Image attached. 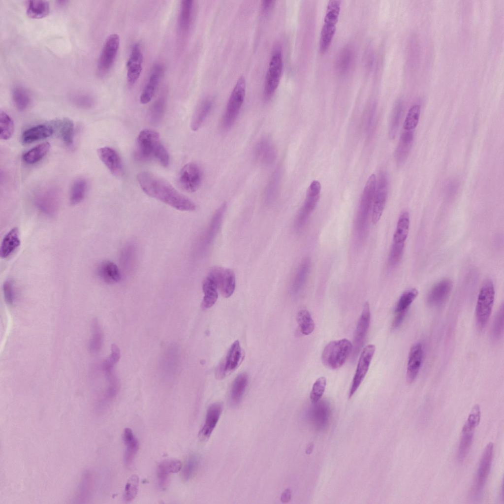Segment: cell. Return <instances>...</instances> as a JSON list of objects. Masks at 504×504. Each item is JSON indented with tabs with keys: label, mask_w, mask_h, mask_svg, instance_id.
I'll return each instance as SVG.
<instances>
[{
	"label": "cell",
	"mask_w": 504,
	"mask_h": 504,
	"mask_svg": "<svg viewBox=\"0 0 504 504\" xmlns=\"http://www.w3.org/2000/svg\"><path fill=\"white\" fill-rule=\"evenodd\" d=\"M137 179L143 191L148 196L182 211H192L195 204L178 191L171 184L153 173H139Z\"/></svg>",
	"instance_id": "cell-1"
},
{
	"label": "cell",
	"mask_w": 504,
	"mask_h": 504,
	"mask_svg": "<svg viewBox=\"0 0 504 504\" xmlns=\"http://www.w3.org/2000/svg\"><path fill=\"white\" fill-rule=\"evenodd\" d=\"M163 146L157 132L150 129H143L139 132L136 139L134 157L141 161L156 159L158 151Z\"/></svg>",
	"instance_id": "cell-2"
},
{
	"label": "cell",
	"mask_w": 504,
	"mask_h": 504,
	"mask_svg": "<svg viewBox=\"0 0 504 504\" xmlns=\"http://www.w3.org/2000/svg\"><path fill=\"white\" fill-rule=\"evenodd\" d=\"M352 350L351 343L346 339L333 341L324 347L322 353L323 363L333 370L341 367Z\"/></svg>",
	"instance_id": "cell-3"
},
{
	"label": "cell",
	"mask_w": 504,
	"mask_h": 504,
	"mask_svg": "<svg viewBox=\"0 0 504 504\" xmlns=\"http://www.w3.org/2000/svg\"><path fill=\"white\" fill-rule=\"evenodd\" d=\"M495 299V289L490 280H486L479 291L475 309L476 325L481 331L486 326L490 316Z\"/></svg>",
	"instance_id": "cell-4"
},
{
	"label": "cell",
	"mask_w": 504,
	"mask_h": 504,
	"mask_svg": "<svg viewBox=\"0 0 504 504\" xmlns=\"http://www.w3.org/2000/svg\"><path fill=\"white\" fill-rule=\"evenodd\" d=\"M246 80L241 76L232 90L226 105L222 119V126L225 129L234 123L243 103L246 94Z\"/></svg>",
	"instance_id": "cell-5"
},
{
	"label": "cell",
	"mask_w": 504,
	"mask_h": 504,
	"mask_svg": "<svg viewBox=\"0 0 504 504\" xmlns=\"http://www.w3.org/2000/svg\"><path fill=\"white\" fill-rule=\"evenodd\" d=\"M493 451L494 444L490 442L484 449L471 490V498L474 501L479 500L482 495L485 484L491 470Z\"/></svg>",
	"instance_id": "cell-6"
},
{
	"label": "cell",
	"mask_w": 504,
	"mask_h": 504,
	"mask_svg": "<svg viewBox=\"0 0 504 504\" xmlns=\"http://www.w3.org/2000/svg\"><path fill=\"white\" fill-rule=\"evenodd\" d=\"M283 65L282 51L276 48L271 56L265 80L264 96L266 99L271 97L279 85Z\"/></svg>",
	"instance_id": "cell-7"
},
{
	"label": "cell",
	"mask_w": 504,
	"mask_h": 504,
	"mask_svg": "<svg viewBox=\"0 0 504 504\" xmlns=\"http://www.w3.org/2000/svg\"><path fill=\"white\" fill-rule=\"evenodd\" d=\"M120 37L118 34H110L102 47L97 65V73L100 77L106 75L115 61L119 46Z\"/></svg>",
	"instance_id": "cell-8"
},
{
	"label": "cell",
	"mask_w": 504,
	"mask_h": 504,
	"mask_svg": "<svg viewBox=\"0 0 504 504\" xmlns=\"http://www.w3.org/2000/svg\"><path fill=\"white\" fill-rule=\"evenodd\" d=\"M320 191V183L317 180L313 181L307 189L304 203L297 216L295 221V226L297 229H300L306 223L310 214L317 205Z\"/></svg>",
	"instance_id": "cell-9"
},
{
	"label": "cell",
	"mask_w": 504,
	"mask_h": 504,
	"mask_svg": "<svg viewBox=\"0 0 504 504\" xmlns=\"http://www.w3.org/2000/svg\"><path fill=\"white\" fill-rule=\"evenodd\" d=\"M202 173L199 166L193 162L185 165L181 169L178 178L180 187L188 192H193L200 187Z\"/></svg>",
	"instance_id": "cell-10"
},
{
	"label": "cell",
	"mask_w": 504,
	"mask_h": 504,
	"mask_svg": "<svg viewBox=\"0 0 504 504\" xmlns=\"http://www.w3.org/2000/svg\"><path fill=\"white\" fill-rule=\"evenodd\" d=\"M376 350L374 345L366 346L362 350L350 386L349 397L351 398L357 391L367 373Z\"/></svg>",
	"instance_id": "cell-11"
},
{
	"label": "cell",
	"mask_w": 504,
	"mask_h": 504,
	"mask_svg": "<svg viewBox=\"0 0 504 504\" xmlns=\"http://www.w3.org/2000/svg\"><path fill=\"white\" fill-rule=\"evenodd\" d=\"M220 268L216 267L212 268L203 282L202 289L204 297L202 307L204 309H208L212 307L218 299Z\"/></svg>",
	"instance_id": "cell-12"
},
{
	"label": "cell",
	"mask_w": 504,
	"mask_h": 504,
	"mask_svg": "<svg viewBox=\"0 0 504 504\" xmlns=\"http://www.w3.org/2000/svg\"><path fill=\"white\" fill-rule=\"evenodd\" d=\"M388 194L387 181L385 175L381 172L378 176L372 207V222L377 224L383 213Z\"/></svg>",
	"instance_id": "cell-13"
},
{
	"label": "cell",
	"mask_w": 504,
	"mask_h": 504,
	"mask_svg": "<svg viewBox=\"0 0 504 504\" xmlns=\"http://www.w3.org/2000/svg\"><path fill=\"white\" fill-rule=\"evenodd\" d=\"M371 320V312L369 303H364L361 314L356 326L354 335L352 350L353 357L358 354L367 335Z\"/></svg>",
	"instance_id": "cell-14"
},
{
	"label": "cell",
	"mask_w": 504,
	"mask_h": 504,
	"mask_svg": "<svg viewBox=\"0 0 504 504\" xmlns=\"http://www.w3.org/2000/svg\"><path fill=\"white\" fill-rule=\"evenodd\" d=\"M143 54L140 45L134 44L126 63L127 79L129 85H133L138 79L142 70Z\"/></svg>",
	"instance_id": "cell-15"
},
{
	"label": "cell",
	"mask_w": 504,
	"mask_h": 504,
	"mask_svg": "<svg viewBox=\"0 0 504 504\" xmlns=\"http://www.w3.org/2000/svg\"><path fill=\"white\" fill-rule=\"evenodd\" d=\"M424 354V348L421 344L416 343L411 347L406 374V379L409 383H412L416 378L422 364Z\"/></svg>",
	"instance_id": "cell-16"
},
{
	"label": "cell",
	"mask_w": 504,
	"mask_h": 504,
	"mask_svg": "<svg viewBox=\"0 0 504 504\" xmlns=\"http://www.w3.org/2000/svg\"><path fill=\"white\" fill-rule=\"evenodd\" d=\"M98 156L110 172L116 177L122 176L124 172L123 162L118 153L113 148L104 147L97 151Z\"/></svg>",
	"instance_id": "cell-17"
},
{
	"label": "cell",
	"mask_w": 504,
	"mask_h": 504,
	"mask_svg": "<svg viewBox=\"0 0 504 504\" xmlns=\"http://www.w3.org/2000/svg\"><path fill=\"white\" fill-rule=\"evenodd\" d=\"M35 203L42 212L48 215H52L58 209V192L54 189L42 190L36 196Z\"/></svg>",
	"instance_id": "cell-18"
},
{
	"label": "cell",
	"mask_w": 504,
	"mask_h": 504,
	"mask_svg": "<svg viewBox=\"0 0 504 504\" xmlns=\"http://www.w3.org/2000/svg\"><path fill=\"white\" fill-rule=\"evenodd\" d=\"M163 71V67L161 64L156 63L153 66L148 82L140 96L141 103L145 104L151 100L157 90Z\"/></svg>",
	"instance_id": "cell-19"
},
{
	"label": "cell",
	"mask_w": 504,
	"mask_h": 504,
	"mask_svg": "<svg viewBox=\"0 0 504 504\" xmlns=\"http://www.w3.org/2000/svg\"><path fill=\"white\" fill-rule=\"evenodd\" d=\"M222 410V406L220 402L211 404L208 408L204 423L199 432V438L203 441L210 437L220 419Z\"/></svg>",
	"instance_id": "cell-20"
},
{
	"label": "cell",
	"mask_w": 504,
	"mask_h": 504,
	"mask_svg": "<svg viewBox=\"0 0 504 504\" xmlns=\"http://www.w3.org/2000/svg\"><path fill=\"white\" fill-rule=\"evenodd\" d=\"M182 467L181 462L175 459H166L161 461L158 466L157 476L158 483L161 489L166 488L169 475L178 472Z\"/></svg>",
	"instance_id": "cell-21"
},
{
	"label": "cell",
	"mask_w": 504,
	"mask_h": 504,
	"mask_svg": "<svg viewBox=\"0 0 504 504\" xmlns=\"http://www.w3.org/2000/svg\"><path fill=\"white\" fill-rule=\"evenodd\" d=\"M376 189V178L372 174L368 179L364 188L359 208L360 219H366L373 205Z\"/></svg>",
	"instance_id": "cell-22"
},
{
	"label": "cell",
	"mask_w": 504,
	"mask_h": 504,
	"mask_svg": "<svg viewBox=\"0 0 504 504\" xmlns=\"http://www.w3.org/2000/svg\"><path fill=\"white\" fill-rule=\"evenodd\" d=\"M452 287V282L448 279L442 280L436 284L427 296V302L432 306L442 304L447 298Z\"/></svg>",
	"instance_id": "cell-23"
},
{
	"label": "cell",
	"mask_w": 504,
	"mask_h": 504,
	"mask_svg": "<svg viewBox=\"0 0 504 504\" xmlns=\"http://www.w3.org/2000/svg\"><path fill=\"white\" fill-rule=\"evenodd\" d=\"M476 427L475 424L466 421L463 427L457 455V459L460 462L464 460L469 452Z\"/></svg>",
	"instance_id": "cell-24"
},
{
	"label": "cell",
	"mask_w": 504,
	"mask_h": 504,
	"mask_svg": "<svg viewBox=\"0 0 504 504\" xmlns=\"http://www.w3.org/2000/svg\"><path fill=\"white\" fill-rule=\"evenodd\" d=\"M413 141V133L406 130L401 134L395 152V159L399 166L402 165L406 160Z\"/></svg>",
	"instance_id": "cell-25"
},
{
	"label": "cell",
	"mask_w": 504,
	"mask_h": 504,
	"mask_svg": "<svg viewBox=\"0 0 504 504\" xmlns=\"http://www.w3.org/2000/svg\"><path fill=\"white\" fill-rule=\"evenodd\" d=\"M54 131V126L49 125H39L26 130L21 139L24 144H29L40 139L47 138Z\"/></svg>",
	"instance_id": "cell-26"
},
{
	"label": "cell",
	"mask_w": 504,
	"mask_h": 504,
	"mask_svg": "<svg viewBox=\"0 0 504 504\" xmlns=\"http://www.w3.org/2000/svg\"><path fill=\"white\" fill-rule=\"evenodd\" d=\"M97 272L99 277L107 284H115L121 279V274L118 267L109 260L101 262L98 265Z\"/></svg>",
	"instance_id": "cell-27"
},
{
	"label": "cell",
	"mask_w": 504,
	"mask_h": 504,
	"mask_svg": "<svg viewBox=\"0 0 504 504\" xmlns=\"http://www.w3.org/2000/svg\"><path fill=\"white\" fill-rule=\"evenodd\" d=\"M236 285L235 276L230 269L220 267L219 274V290L221 295L228 298L233 293Z\"/></svg>",
	"instance_id": "cell-28"
},
{
	"label": "cell",
	"mask_w": 504,
	"mask_h": 504,
	"mask_svg": "<svg viewBox=\"0 0 504 504\" xmlns=\"http://www.w3.org/2000/svg\"><path fill=\"white\" fill-rule=\"evenodd\" d=\"M123 439L126 446L124 462L126 466H129L134 460L138 450L139 442L129 428L125 429Z\"/></svg>",
	"instance_id": "cell-29"
},
{
	"label": "cell",
	"mask_w": 504,
	"mask_h": 504,
	"mask_svg": "<svg viewBox=\"0 0 504 504\" xmlns=\"http://www.w3.org/2000/svg\"><path fill=\"white\" fill-rule=\"evenodd\" d=\"M19 232L17 227L11 229L4 236L1 244L0 252L2 258L10 256L20 245Z\"/></svg>",
	"instance_id": "cell-30"
},
{
	"label": "cell",
	"mask_w": 504,
	"mask_h": 504,
	"mask_svg": "<svg viewBox=\"0 0 504 504\" xmlns=\"http://www.w3.org/2000/svg\"><path fill=\"white\" fill-rule=\"evenodd\" d=\"M328 406L324 402L319 403L312 410L311 419L317 429H324L328 423L331 413Z\"/></svg>",
	"instance_id": "cell-31"
},
{
	"label": "cell",
	"mask_w": 504,
	"mask_h": 504,
	"mask_svg": "<svg viewBox=\"0 0 504 504\" xmlns=\"http://www.w3.org/2000/svg\"><path fill=\"white\" fill-rule=\"evenodd\" d=\"M248 382L247 373L240 374L234 379L230 394V401L232 405L237 406L241 401Z\"/></svg>",
	"instance_id": "cell-32"
},
{
	"label": "cell",
	"mask_w": 504,
	"mask_h": 504,
	"mask_svg": "<svg viewBox=\"0 0 504 504\" xmlns=\"http://www.w3.org/2000/svg\"><path fill=\"white\" fill-rule=\"evenodd\" d=\"M55 122V126L58 134L64 143L67 146L72 145L74 138L73 122L68 118H65L58 120Z\"/></svg>",
	"instance_id": "cell-33"
},
{
	"label": "cell",
	"mask_w": 504,
	"mask_h": 504,
	"mask_svg": "<svg viewBox=\"0 0 504 504\" xmlns=\"http://www.w3.org/2000/svg\"><path fill=\"white\" fill-rule=\"evenodd\" d=\"M410 217L409 213L403 211L400 215L393 235V243L405 244L409 232Z\"/></svg>",
	"instance_id": "cell-34"
},
{
	"label": "cell",
	"mask_w": 504,
	"mask_h": 504,
	"mask_svg": "<svg viewBox=\"0 0 504 504\" xmlns=\"http://www.w3.org/2000/svg\"><path fill=\"white\" fill-rule=\"evenodd\" d=\"M242 356V349L238 340L231 346L224 361H223L226 373L236 369L240 363Z\"/></svg>",
	"instance_id": "cell-35"
},
{
	"label": "cell",
	"mask_w": 504,
	"mask_h": 504,
	"mask_svg": "<svg viewBox=\"0 0 504 504\" xmlns=\"http://www.w3.org/2000/svg\"><path fill=\"white\" fill-rule=\"evenodd\" d=\"M310 266L311 261L309 258H305L301 263L291 285V289L294 293L298 292L304 286L310 272Z\"/></svg>",
	"instance_id": "cell-36"
},
{
	"label": "cell",
	"mask_w": 504,
	"mask_h": 504,
	"mask_svg": "<svg viewBox=\"0 0 504 504\" xmlns=\"http://www.w3.org/2000/svg\"><path fill=\"white\" fill-rule=\"evenodd\" d=\"M212 105L210 99H206L199 105L191 119L190 127L192 130L196 131L199 128L210 113Z\"/></svg>",
	"instance_id": "cell-37"
},
{
	"label": "cell",
	"mask_w": 504,
	"mask_h": 504,
	"mask_svg": "<svg viewBox=\"0 0 504 504\" xmlns=\"http://www.w3.org/2000/svg\"><path fill=\"white\" fill-rule=\"evenodd\" d=\"M50 12V5L45 0H29L27 2L26 13L33 19H41L47 16Z\"/></svg>",
	"instance_id": "cell-38"
},
{
	"label": "cell",
	"mask_w": 504,
	"mask_h": 504,
	"mask_svg": "<svg viewBox=\"0 0 504 504\" xmlns=\"http://www.w3.org/2000/svg\"><path fill=\"white\" fill-rule=\"evenodd\" d=\"M354 53L350 47L344 48L338 54L335 60V67L340 73H346L352 65Z\"/></svg>",
	"instance_id": "cell-39"
},
{
	"label": "cell",
	"mask_w": 504,
	"mask_h": 504,
	"mask_svg": "<svg viewBox=\"0 0 504 504\" xmlns=\"http://www.w3.org/2000/svg\"><path fill=\"white\" fill-rule=\"evenodd\" d=\"M193 0H182L181 3L180 12L179 17V26L180 30L185 32L190 28L192 16Z\"/></svg>",
	"instance_id": "cell-40"
},
{
	"label": "cell",
	"mask_w": 504,
	"mask_h": 504,
	"mask_svg": "<svg viewBox=\"0 0 504 504\" xmlns=\"http://www.w3.org/2000/svg\"><path fill=\"white\" fill-rule=\"evenodd\" d=\"M50 144L48 142L42 143L27 151L23 156V159L28 164H33L40 161L49 152Z\"/></svg>",
	"instance_id": "cell-41"
},
{
	"label": "cell",
	"mask_w": 504,
	"mask_h": 504,
	"mask_svg": "<svg viewBox=\"0 0 504 504\" xmlns=\"http://www.w3.org/2000/svg\"><path fill=\"white\" fill-rule=\"evenodd\" d=\"M12 97L15 107L20 111L27 109L31 104L30 94L22 87L16 86L13 88L12 91Z\"/></svg>",
	"instance_id": "cell-42"
},
{
	"label": "cell",
	"mask_w": 504,
	"mask_h": 504,
	"mask_svg": "<svg viewBox=\"0 0 504 504\" xmlns=\"http://www.w3.org/2000/svg\"><path fill=\"white\" fill-rule=\"evenodd\" d=\"M87 189V182L83 178H79L73 183L69 194V201L72 205L80 203L84 198Z\"/></svg>",
	"instance_id": "cell-43"
},
{
	"label": "cell",
	"mask_w": 504,
	"mask_h": 504,
	"mask_svg": "<svg viewBox=\"0 0 504 504\" xmlns=\"http://www.w3.org/2000/svg\"><path fill=\"white\" fill-rule=\"evenodd\" d=\"M179 362L178 349L175 345H172L165 352L162 359L163 369L169 375L174 373Z\"/></svg>",
	"instance_id": "cell-44"
},
{
	"label": "cell",
	"mask_w": 504,
	"mask_h": 504,
	"mask_svg": "<svg viewBox=\"0 0 504 504\" xmlns=\"http://www.w3.org/2000/svg\"><path fill=\"white\" fill-rule=\"evenodd\" d=\"M418 290L411 288L405 291L400 296L395 308V314H406L410 306L418 295Z\"/></svg>",
	"instance_id": "cell-45"
},
{
	"label": "cell",
	"mask_w": 504,
	"mask_h": 504,
	"mask_svg": "<svg viewBox=\"0 0 504 504\" xmlns=\"http://www.w3.org/2000/svg\"><path fill=\"white\" fill-rule=\"evenodd\" d=\"M336 24L324 22L319 39V50L325 52L329 48L336 30Z\"/></svg>",
	"instance_id": "cell-46"
},
{
	"label": "cell",
	"mask_w": 504,
	"mask_h": 504,
	"mask_svg": "<svg viewBox=\"0 0 504 504\" xmlns=\"http://www.w3.org/2000/svg\"><path fill=\"white\" fill-rule=\"evenodd\" d=\"M256 153L258 158L267 164L272 162L276 157L274 148L266 139L259 142L256 148Z\"/></svg>",
	"instance_id": "cell-47"
},
{
	"label": "cell",
	"mask_w": 504,
	"mask_h": 504,
	"mask_svg": "<svg viewBox=\"0 0 504 504\" xmlns=\"http://www.w3.org/2000/svg\"><path fill=\"white\" fill-rule=\"evenodd\" d=\"M297 320L300 331L303 334L308 335L314 330L315 323L311 314L307 310H301L298 312Z\"/></svg>",
	"instance_id": "cell-48"
},
{
	"label": "cell",
	"mask_w": 504,
	"mask_h": 504,
	"mask_svg": "<svg viewBox=\"0 0 504 504\" xmlns=\"http://www.w3.org/2000/svg\"><path fill=\"white\" fill-rule=\"evenodd\" d=\"M165 106L166 98L163 95L159 97L153 103L149 111V120L152 124H158L162 120Z\"/></svg>",
	"instance_id": "cell-49"
},
{
	"label": "cell",
	"mask_w": 504,
	"mask_h": 504,
	"mask_svg": "<svg viewBox=\"0 0 504 504\" xmlns=\"http://www.w3.org/2000/svg\"><path fill=\"white\" fill-rule=\"evenodd\" d=\"M226 207V204L223 203L217 209L211 220L208 231L209 241H212L214 238L220 226L223 216Z\"/></svg>",
	"instance_id": "cell-50"
},
{
	"label": "cell",
	"mask_w": 504,
	"mask_h": 504,
	"mask_svg": "<svg viewBox=\"0 0 504 504\" xmlns=\"http://www.w3.org/2000/svg\"><path fill=\"white\" fill-rule=\"evenodd\" d=\"M0 137L7 140L12 136L14 131V124L10 117L4 111L0 112Z\"/></svg>",
	"instance_id": "cell-51"
},
{
	"label": "cell",
	"mask_w": 504,
	"mask_h": 504,
	"mask_svg": "<svg viewBox=\"0 0 504 504\" xmlns=\"http://www.w3.org/2000/svg\"><path fill=\"white\" fill-rule=\"evenodd\" d=\"M420 114V106L415 104L409 109L403 124L406 130H411L417 126Z\"/></svg>",
	"instance_id": "cell-52"
},
{
	"label": "cell",
	"mask_w": 504,
	"mask_h": 504,
	"mask_svg": "<svg viewBox=\"0 0 504 504\" xmlns=\"http://www.w3.org/2000/svg\"><path fill=\"white\" fill-rule=\"evenodd\" d=\"M199 464V459L196 455L189 456L182 472L183 478L188 481L194 475L197 471Z\"/></svg>",
	"instance_id": "cell-53"
},
{
	"label": "cell",
	"mask_w": 504,
	"mask_h": 504,
	"mask_svg": "<svg viewBox=\"0 0 504 504\" xmlns=\"http://www.w3.org/2000/svg\"><path fill=\"white\" fill-rule=\"evenodd\" d=\"M103 341L102 331L97 320L94 319L93 323V335L90 343V349L92 352H96L100 349Z\"/></svg>",
	"instance_id": "cell-54"
},
{
	"label": "cell",
	"mask_w": 504,
	"mask_h": 504,
	"mask_svg": "<svg viewBox=\"0 0 504 504\" xmlns=\"http://www.w3.org/2000/svg\"><path fill=\"white\" fill-rule=\"evenodd\" d=\"M138 476L136 474L131 475L125 488L124 499L126 502H130L134 499L138 492Z\"/></svg>",
	"instance_id": "cell-55"
},
{
	"label": "cell",
	"mask_w": 504,
	"mask_h": 504,
	"mask_svg": "<svg viewBox=\"0 0 504 504\" xmlns=\"http://www.w3.org/2000/svg\"><path fill=\"white\" fill-rule=\"evenodd\" d=\"M71 101L77 107L84 109L91 108L94 104L93 97L90 94L84 93L73 94L71 97Z\"/></svg>",
	"instance_id": "cell-56"
},
{
	"label": "cell",
	"mask_w": 504,
	"mask_h": 504,
	"mask_svg": "<svg viewBox=\"0 0 504 504\" xmlns=\"http://www.w3.org/2000/svg\"><path fill=\"white\" fill-rule=\"evenodd\" d=\"M402 107L400 103L395 106L391 117L389 126V136L391 139L395 138L400 123Z\"/></svg>",
	"instance_id": "cell-57"
},
{
	"label": "cell",
	"mask_w": 504,
	"mask_h": 504,
	"mask_svg": "<svg viewBox=\"0 0 504 504\" xmlns=\"http://www.w3.org/2000/svg\"><path fill=\"white\" fill-rule=\"evenodd\" d=\"M326 385V379L324 377L317 378L313 385L310 394V399L312 403L318 402L322 396Z\"/></svg>",
	"instance_id": "cell-58"
},
{
	"label": "cell",
	"mask_w": 504,
	"mask_h": 504,
	"mask_svg": "<svg viewBox=\"0 0 504 504\" xmlns=\"http://www.w3.org/2000/svg\"><path fill=\"white\" fill-rule=\"evenodd\" d=\"M93 479L92 474L89 472L86 473L83 477L79 488V493L78 495L79 499L86 500L88 499L90 495V491L92 492L93 489Z\"/></svg>",
	"instance_id": "cell-59"
},
{
	"label": "cell",
	"mask_w": 504,
	"mask_h": 504,
	"mask_svg": "<svg viewBox=\"0 0 504 504\" xmlns=\"http://www.w3.org/2000/svg\"><path fill=\"white\" fill-rule=\"evenodd\" d=\"M404 247L405 244L393 243L388 257V263L391 267L396 266L401 260Z\"/></svg>",
	"instance_id": "cell-60"
},
{
	"label": "cell",
	"mask_w": 504,
	"mask_h": 504,
	"mask_svg": "<svg viewBox=\"0 0 504 504\" xmlns=\"http://www.w3.org/2000/svg\"><path fill=\"white\" fill-rule=\"evenodd\" d=\"M504 328V307L500 309L494 322L492 335L495 339L499 338L503 332Z\"/></svg>",
	"instance_id": "cell-61"
},
{
	"label": "cell",
	"mask_w": 504,
	"mask_h": 504,
	"mask_svg": "<svg viewBox=\"0 0 504 504\" xmlns=\"http://www.w3.org/2000/svg\"><path fill=\"white\" fill-rule=\"evenodd\" d=\"M13 283L11 280L6 281L3 284V292L6 303L9 305H13L15 299V292Z\"/></svg>",
	"instance_id": "cell-62"
},
{
	"label": "cell",
	"mask_w": 504,
	"mask_h": 504,
	"mask_svg": "<svg viewBox=\"0 0 504 504\" xmlns=\"http://www.w3.org/2000/svg\"><path fill=\"white\" fill-rule=\"evenodd\" d=\"M120 357V351L118 346L115 344L111 345V353L107 358L111 362L115 365Z\"/></svg>",
	"instance_id": "cell-63"
},
{
	"label": "cell",
	"mask_w": 504,
	"mask_h": 504,
	"mask_svg": "<svg viewBox=\"0 0 504 504\" xmlns=\"http://www.w3.org/2000/svg\"><path fill=\"white\" fill-rule=\"evenodd\" d=\"M275 0H263L262 1V8L263 11H268L272 8L275 4Z\"/></svg>",
	"instance_id": "cell-64"
}]
</instances>
